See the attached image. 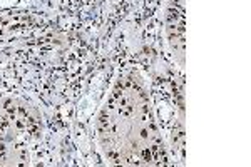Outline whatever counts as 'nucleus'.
Returning <instances> with one entry per match:
<instances>
[{
	"label": "nucleus",
	"mask_w": 251,
	"mask_h": 167,
	"mask_svg": "<svg viewBox=\"0 0 251 167\" xmlns=\"http://www.w3.org/2000/svg\"><path fill=\"white\" fill-rule=\"evenodd\" d=\"M141 135H142V137H147V130H141Z\"/></svg>",
	"instance_id": "20e7f679"
},
{
	"label": "nucleus",
	"mask_w": 251,
	"mask_h": 167,
	"mask_svg": "<svg viewBox=\"0 0 251 167\" xmlns=\"http://www.w3.org/2000/svg\"><path fill=\"white\" fill-rule=\"evenodd\" d=\"M107 125H109V117L105 115V112H102V115H100V130H105L107 129Z\"/></svg>",
	"instance_id": "f257e3e1"
},
{
	"label": "nucleus",
	"mask_w": 251,
	"mask_h": 167,
	"mask_svg": "<svg viewBox=\"0 0 251 167\" xmlns=\"http://www.w3.org/2000/svg\"><path fill=\"white\" fill-rule=\"evenodd\" d=\"M177 17H179V15H177V12H176V8H174V10H172V8H171V10H169V12H167V20H169L171 23H172V22H174V23H176V20H177Z\"/></svg>",
	"instance_id": "f03ea898"
},
{
	"label": "nucleus",
	"mask_w": 251,
	"mask_h": 167,
	"mask_svg": "<svg viewBox=\"0 0 251 167\" xmlns=\"http://www.w3.org/2000/svg\"><path fill=\"white\" fill-rule=\"evenodd\" d=\"M141 154H142V159H144V160H147V162L152 159V157H151V150H149V149H142V150H141Z\"/></svg>",
	"instance_id": "7ed1b4c3"
}]
</instances>
